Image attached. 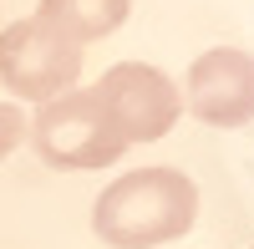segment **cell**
<instances>
[{
    "label": "cell",
    "mask_w": 254,
    "mask_h": 249,
    "mask_svg": "<svg viewBox=\"0 0 254 249\" xmlns=\"http://www.w3.org/2000/svg\"><path fill=\"white\" fill-rule=\"evenodd\" d=\"M92 92L102 102V112H107L112 132L127 142V148H132V142L168 137V127H173L178 112H183L178 87L158 66H142V61H117L112 71H102V81Z\"/></svg>",
    "instance_id": "cell-4"
},
{
    "label": "cell",
    "mask_w": 254,
    "mask_h": 249,
    "mask_svg": "<svg viewBox=\"0 0 254 249\" xmlns=\"http://www.w3.org/2000/svg\"><path fill=\"white\" fill-rule=\"evenodd\" d=\"M127 5H132V0H41L36 15L46 20V26H56L66 41L87 46V41H102V36H112L122 26Z\"/></svg>",
    "instance_id": "cell-6"
},
{
    "label": "cell",
    "mask_w": 254,
    "mask_h": 249,
    "mask_svg": "<svg viewBox=\"0 0 254 249\" xmlns=\"http://www.w3.org/2000/svg\"><path fill=\"white\" fill-rule=\"evenodd\" d=\"M183 107L208 127H244L254 117V56L239 46L203 51L183 81Z\"/></svg>",
    "instance_id": "cell-5"
},
{
    "label": "cell",
    "mask_w": 254,
    "mask_h": 249,
    "mask_svg": "<svg viewBox=\"0 0 254 249\" xmlns=\"http://www.w3.org/2000/svg\"><path fill=\"white\" fill-rule=\"evenodd\" d=\"M26 137V117H20V107H10V102H0V158H5L15 142Z\"/></svg>",
    "instance_id": "cell-7"
},
{
    "label": "cell",
    "mask_w": 254,
    "mask_h": 249,
    "mask_svg": "<svg viewBox=\"0 0 254 249\" xmlns=\"http://www.w3.org/2000/svg\"><path fill=\"white\" fill-rule=\"evenodd\" d=\"M36 153L51 163V168H107L127 153V142L112 132L107 112H102L97 92H61L51 102H41V112L31 122Z\"/></svg>",
    "instance_id": "cell-2"
},
{
    "label": "cell",
    "mask_w": 254,
    "mask_h": 249,
    "mask_svg": "<svg viewBox=\"0 0 254 249\" xmlns=\"http://www.w3.org/2000/svg\"><path fill=\"white\" fill-rule=\"evenodd\" d=\"M198 188L178 168H137L107 183L92 209V229L112 249H153L193 229Z\"/></svg>",
    "instance_id": "cell-1"
},
{
    "label": "cell",
    "mask_w": 254,
    "mask_h": 249,
    "mask_svg": "<svg viewBox=\"0 0 254 249\" xmlns=\"http://www.w3.org/2000/svg\"><path fill=\"white\" fill-rule=\"evenodd\" d=\"M76 76H81V46L66 41L56 26H46L41 15L0 31V81L20 102H51L71 92Z\"/></svg>",
    "instance_id": "cell-3"
}]
</instances>
